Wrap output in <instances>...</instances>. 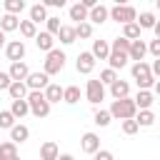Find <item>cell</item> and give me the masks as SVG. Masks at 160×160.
Masks as SVG:
<instances>
[{
    "instance_id": "cell-1",
    "label": "cell",
    "mask_w": 160,
    "mask_h": 160,
    "mask_svg": "<svg viewBox=\"0 0 160 160\" xmlns=\"http://www.w3.org/2000/svg\"><path fill=\"white\" fill-rule=\"evenodd\" d=\"M108 112L112 118H118V120H135L138 108H135V100L132 98H122V100H112V105H110Z\"/></svg>"
},
{
    "instance_id": "cell-2",
    "label": "cell",
    "mask_w": 160,
    "mask_h": 160,
    "mask_svg": "<svg viewBox=\"0 0 160 160\" xmlns=\"http://www.w3.org/2000/svg\"><path fill=\"white\" fill-rule=\"evenodd\" d=\"M25 100H28V105H30V112H32L35 118H48V115H50V102L45 100V95H42V92H38V90H30Z\"/></svg>"
},
{
    "instance_id": "cell-3",
    "label": "cell",
    "mask_w": 160,
    "mask_h": 160,
    "mask_svg": "<svg viewBox=\"0 0 160 160\" xmlns=\"http://www.w3.org/2000/svg\"><path fill=\"white\" fill-rule=\"evenodd\" d=\"M132 78H135V82H138L140 90H150V88L155 85V78H152L148 62H135V65H132Z\"/></svg>"
},
{
    "instance_id": "cell-4",
    "label": "cell",
    "mask_w": 160,
    "mask_h": 160,
    "mask_svg": "<svg viewBox=\"0 0 160 160\" xmlns=\"http://www.w3.org/2000/svg\"><path fill=\"white\" fill-rule=\"evenodd\" d=\"M110 18L115 20V22H122V25H128V22H138V12H135V8L132 5H112L110 8Z\"/></svg>"
},
{
    "instance_id": "cell-5",
    "label": "cell",
    "mask_w": 160,
    "mask_h": 160,
    "mask_svg": "<svg viewBox=\"0 0 160 160\" xmlns=\"http://www.w3.org/2000/svg\"><path fill=\"white\" fill-rule=\"evenodd\" d=\"M62 68H65V52L52 48V50L48 52V58H45V70H42V72L50 78V75H58Z\"/></svg>"
},
{
    "instance_id": "cell-6",
    "label": "cell",
    "mask_w": 160,
    "mask_h": 160,
    "mask_svg": "<svg viewBox=\"0 0 160 160\" xmlns=\"http://www.w3.org/2000/svg\"><path fill=\"white\" fill-rule=\"evenodd\" d=\"M85 95H88V102L98 105V102L105 100V85H102L100 80H88V85H85Z\"/></svg>"
},
{
    "instance_id": "cell-7",
    "label": "cell",
    "mask_w": 160,
    "mask_h": 160,
    "mask_svg": "<svg viewBox=\"0 0 160 160\" xmlns=\"http://www.w3.org/2000/svg\"><path fill=\"white\" fill-rule=\"evenodd\" d=\"M5 55H8L10 62H22V58H25V42H22V40L8 42V45H5Z\"/></svg>"
},
{
    "instance_id": "cell-8",
    "label": "cell",
    "mask_w": 160,
    "mask_h": 160,
    "mask_svg": "<svg viewBox=\"0 0 160 160\" xmlns=\"http://www.w3.org/2000/svg\"><path fill=\"white\" fill-rule=\"evenodd\" d=\"M25 85H28V90H38V92H42V90L50 85V78H48L45 72H30L28 80H25Z\"/></svg>"
},
{
    "instance_id": "cell-9",
    "label": "cell",
    "mask_w": 160,
    "mask_h": 160,
    "mask_svg": "<svg viewBox=\"0 0 160 160\" xmlns=\"http://www.w3.org/2000/svg\"><path fill=\"white\" fill-rule=\"evenodd\" d=\"M80 148H82V152L95 155V152L100 150V138H98L95 132H85V135L80 138Z\"/></svg>"
},
{
    "instance_id": "cell-10",
    "label": "cell",
    "mask_w": 160,
    "mask_h": 160,
    "mask_svg": "<svg viewBox=\"0 0 160 160\" xmlns=\"http://www.w3.org/2000/svg\"><path fill=\"white\" fill-rule=\"evenodd\" d=\"M75 68H78V72H82V75H90V72L95 70V58H92V52H80V55H78V62H75Z\"/></svg>"
},
{
    "instance_id": "cell-11",
    "label": "cell",
    "mask_w": 160,
    "mask_h": 160,
    "mask_svg": "<svg viewBox=\"0 0 160 160\" xmlns=\"http://www.w3.org/2000/svg\"><path fill=\"white\" fill-rule=\"evenodd\" d=\"M8 75H10V80H12V82H25V80H28V75H30V70H28V65H25V62H12V65H10V70H8Z\"/></svg>"
},
{
    "instance_id": "cell-12",
    "label": "cell",
    "mask_w": 160,
    "mask_h": 160,
    "mask_svg": "<svg viewBox=\"0 0 160 160\" xmlns=\"http://www.w3.org/2000/svg\"><path fill=\"white\" fill-rule=\"evenodd\" d=\"M145 52H148V45H145L142 40H132V42H130V50H128V60H135V62H142V58H145Z\"/></svg>"
},
{
    "instance_id": "cell-13",
    "label": "cell",
    "mask_w": 160,
    "mask_h": 160,
    "mask_svg": "<svg viewBox=\"0 0 160 160\" xmlns=\"http://www.w3.org/2000/svg\"><path fill=\"white\" fill-rule=\"evenodd\" d=\"M132 100H135V108H138V110H150V105L155 102V95H152L150 90H138V95H135Z\"/></svg>"
},
{
    "instance_id": "cell-14",
    "label": "cell",
    "mask_w": 160,
    "mask_h": 160,
    "mask_svg": "<svg viewBox=\"0 0 160 160\" xmlns=\"http://www.w3.org/2000/svg\"><path fill=\"white\" fill-rule=\"evenodd\" d=\"M108 18H110V10H108L105 5H95V8L88 12V20H90V22H95V25H102Z\"/></svg>"
},
{
    "instance_id": "cell-15",
    "label": "cell",
    "mask_w": 160,
    "mask_h": 160,
    "mask_svg": "<svg viewBox=\"0 0 160 160\" xmlns=\"http://www.w3.org/2000/svg\"><path fill=\"white\" fill-rule=\"evenodd\" d=\"M92 58L95 60H108V55H110V42L108 40H92Z\"/></svg>"
},
{
    "instance_id": "cell-16",
    "label": "cell",
    "mask_w": 160,
    "mask_h": 160,
    "mask_svg": "<svg viewBox=\"0 0 160 160\" xmlns=\"http://www.w3.org/2000/svg\"><path fill=\"white\" fill-rule=\"evenodd\" d=\"M35 45H38L40 50H45V52H50V50H52V45H55V35H50L48 30H42V32H38V35H35Z\"/></svg>"
},
{
    "instance_id": "cell-17",
    "label": "cell",
    "mask_w": 160,
    "mask_h": 160,
    "mask_svg": "<svg viewBox=\"0 0 160 160\" xmlns=\"http://www.w3.org/2000/svg\"><path fill=\"white\" fill-rule=\"evenodd\" d=\"M128 92H130V85H128V80H115L112 85H110V95L115 98V100H122V98H128Z\"/></svg>"
},
{
    "instance_id": "cell-18",
    "label": "cell",
    "mask_w": 160,
    "mask_h": 160,
    "mask_svg": "<svg viewBox=\"0 0 160 160\" xmlns=\"http://www.w3.org/2000/svg\"><path fill=\"white\" fill-rule=\"evenodd\" d=\"M0 160H20V155H18V145H15L12 140L0 142Z\"/></svg>"
},
{
    "instance_id": "cell-19",
    "label": "cell",
    "mask_w": 160,
    "mask_h": 160,
    "mask_svg": "<svg viewBox=\"0 0 160 160\" xmlns=\"http://www.w3.org/2000/svg\"><path fill=\"white\" fill-rule=\"evenodd\" d=\"M58 155H60V150H58V145L52 140L40 145V160H58Z\"/></svg>"
},
{
    "instance_id": "cell-20",
    "label": "cell",
    "mask_w": 160,
    "mask_h": 160,
    "mask_svg": "<svg viewBox=\"0 0 160 160\" xmlns=\"http://www.w3.org/2000/svg\"><path fill=\"white\" fill-rule=\"evenodd\" d=\"M18 28H20V18H18V15H8V12H5V15L0 18V30H2V32H12V30H18Z\"/></svg>"
},
{
    "instance_id": "cell-21",
    "label": "cell",
    "mask_w": 160,
    "mask_h": 160,
    "mask_svg": "<svg viewBox=\"0 0 160 160\" xmlns=\"http://www.w3.org/2000/svg\"><path fill=\"white\" fill-rule=\"evenodd\" d=\"M42 95H45V100L52 105V102H60L62 100V88L60 85H55V82H50L45 90H42Z\"/></svg>"
},
{
    "instance_id": "cell-22",
    "label": "cell",
    "mask_w": 160,
    "mask_h": 160,
    "mask_svg": "<svg viewBox=\"0 0 160 160\" xmlns=\"http://www.w3.org/2000/svg\"><path fill=\"white\" fill-rule=\"evenodd\" d=\"M28 138H30V130H28L25 125H18V122H15V125L10 128V140H12L15 145H18V142H25Z\"/></svg>"
},
{
    "instance_id": "cell-23",
    "label": "cell",
    "mask_w": 160,
    "mask_h": 160,
    "mask_svg": "<svg viewBox=\"0 0 160 160\" xmlns=\"http://www.w3.org/2000/svg\"><path fill=\"white\" fill-rule=\"evenodd\" d=\"M8 92H10V98H12V100H25L30 90H28V85H25V82H10Z\"/></svg>"
},
{
    "instance_id": "cell-24",
    "label": "cell",
    "mask_w": 160,
    "mask_h": 160,
    "mask_svg": "<svg viewBox=\"0 0 160 160\" xmlns=\"http://www.w3.org/2000/svg\"><path fill=\"white\" fill-rule=\"evenodd\" d=\"M42 20H48V8L42 5V2H38V5H32L30 8V22H42Z\"/></svg>"
},
{
    "instance_id": "cell-25",
    "label": "cell",
    "mask_w": 160,
    "mask_h": 160,
    "mask_svg": "<svg viewBox=\"0 0 160 160\" xmlns=\"http://www.w3.org/2000/svg\"><path fill=\"white\" fill-rule=\"evenodd\" d=\"M10 112H12V118L18 120V118H25L28 112H30V105H28V100H12V105H10Z\"/></svg>"
},
{
    "instance_id": "cell-26",
    "label": "cell",
    "mask_w": 160,
    "mask_h": 160,
    "mask_svg": "<svg viewBox=\"0 0 160 160\" xmlns=\"http://www.w3.org/2000/svg\"><path fill=\"white\" fill-rule=\"evenodd\" d=\"M58 38H60V42H62V45H70V42H75V40H78V35H75V28H72V25H62V28H60V32H58Z\"/></svg>"
},
{
    "instance_id": "cell-27",
    "label": "cell",
    "mask_w": 160,
    "mask_h": 160,
    "mask_svg": "<svg viewBox=\"0 0 160 160\" xmlns=\"http://www.w3.org/2000/svg\"><path fill=\"white\" fill-rule=\"evenodd\" d=\"M135 122H138L140 128H150V125L155 122V112H152V110H138Z\"/></svg>"
},
{
    "instance_id": "cell-28",
    "label": "cell",
    "mask_w": 160,
    "mask_h": 160,
    "mask_svg": "<svg viewBox=\"0 0 160 160\" xmlns=\"http://www.w3.org/2000/svg\"><path fill=\"white\" fill-rule=\"evenodd\" d=\"M88 12H90V10H85V8L80 5V2H75V5H70V20H78V25L88 20Z\"/></svg>"
},
{
    "instance_id": "cell-29",
    "label": "cell",
    "mask_w": 160,
    "mask_h": 160,
    "mask_svg": "<svg viewBox=\"0 0 160 160\" xmlns=\"http://www.w3.org/2000/svg\"><path fill=\"white\" fill-rule=\"evenodd\" d=\"M108 62H110V70H120V68L128 65V55H122V52H110V55H108Z\"/></svg>"
},
{
    "instance_id": "cell-30",
    "label": "cell",
    "mask_w": 160,
    "mask_h": 160,
    "mask_svg": "<svg viewBox=\"0 0 160 160\" xmlns=\"http://www.w3.org/2000/svg\"><path fill=\"white\" fill-rule=\"evenodd\" d=\"M122 38L125 40H140V28H138V22H128V25H122Z\"/></svg>"
},
{
    "instance_id": "cell-31",
    "label": "cell",
    "mask_w": 160,
    "mask_h": 160,
    "mask_svg": "<svg viewBox=\"0 0 160 160\" xmlns=\"http://www.w3.org/2000/svg\"><path fill=\"white\" fill-rule=\"evenodd\" d=\"M62 100H65V102H70V105H75V102L80 100V88H78V85L62 88Z\"/></svg>"
},
{
    "instance_id": "cell-32",
    "label": "cell",
    "mask_w": 160,
    "mask_h": 160,
    "mask_svg": "<svg viewBox=\"0 0 160 160\" xmlns=\"http://www.w3.org/2000/svg\"><path fill=\"white\" fill-rule=\"evenodd\" d=\"M20 35L22 38H32L35 40V35H38V28H35V22H30V20H20Z\"/></svg>"
},
{
    "instance_id": "cell-33",
    "label": "cell",
    "mask_w": 160,
    "mask_h": 160,
    "mask_svg": "<svg viewBox=\"0 0 160 160\" xmlns=\"http://www.w3.org/2000/svg\"><path fill=\"white\" fill-rule=\"evenodd\" d=\"M128 50H130V40H125V38H115V40L110 42V52H122V55H128Z\"/></svg>"
},
{
    "instance_id": "cell-34",
    "label": "cell",
    "mask_w": 160,
    "mask_h": 160,
    "mask_svg": "<svg viewBox=\"0 0 160 160\" xmlns=\"http://www.w3.org/2000/svg\"><path fill=\"white\" fill-rule=\"evenodd\" d=\"M25 10V2L22 0H5V12L8 15H20Z\"/></svg>"
},
{
    "instance_id": "cell-35",
    "label": "cell",
    "mask_w": 160,
    "mask_h": 160,
    "mask_svg": "<svg viewBox=\"0 0 160 160\" xmlns=\"http://www.w3.org/2000/svg\"><path fill=\"white\" fill-rule=\"evenodd\" d=\"M15 125V118L10 110H0V130H10Z\"/></svg>"
},
{
    "instance_id": "cell-36",
    "label": "cell",
    "mask_w": 160,
    "mask_h": 160,
    "mask_svg": "<svg viewBox=\"0 0 160 160\" xmlns=\"http://www.w3.org/2000/svg\"><path fill=\"white\" fill-rule=\"evenodd\" d=\"M155 15L152 12H140V20H138V28L142 30V28H155Z\"/></svg>"
},
{
    "instance_id": "cell-37",
    "label": "cell",
    "mask_w": 160,
    "mask_h": 160,
    "mask_svg": "<svg viewBox=\"0 0 160 160\" xmlns=\"http://www.w3.org/2000/svg\"><path fill=\"white\" fill-rule=\"evenodd\" d=\"M110 120H112V115H110L108 110H98V112H95V125H98V128H108Z\"/></svg>"
},
{
    "instance_id": "cell-38",
    "label": "cell",
    "mask_w": 160,
    "mask_h": 160,
    "mask_svg": "<svg viewBox=\"0 0 160 160\" xmlns=\"http://www.w3.org/2000/svg\"><path fill=\"white\" fill-rule=\"evenodd\" d=\"M98 80H100L102 85H112V82L118 80V72H115V70H110V68H105V70L100 72V78H98Z\"/></svg>"
},
{
    "instance_id": "cell-39",
    "label": "cell",
    "mask_w": 160,
    "mask_h": 160,
    "mask_svg": "<svg viewBox=\"0 0 160 160\" xmlns=\"http://www.w3.org/2000/svg\"><path fill=\"white\" fill-rule=\"evenodd\" d=\"M75 35H78V38H90V35H92V25H90V22L75 25Z\"/></svg>"
},
{
    "instance_id": "cell-40",
    "label": "cell",
    "mask_w": 160,
    "mask_h": 160,
    "mask_svg": "<svg viewBox=\"0 0 160 160\" xmlns=\"http://www.w3.org/2000/svg\"><path fill=\"white\" fill-rule=\"evenodd\" d=\"M45 22H48V32H50V35H58L60 28H62V25H60V18H48Z\"/></svg>"
},
{
    "instance_id": "cell-41",
    "label": "cell",
    "mask_w": 160,
    "mask_h": 160,
    "mask_svg": "<svg viewBox=\"0 0 160 160\" xmlns=\"http://www.w3.org/2000/svg\"><path fill=\"white\" fill-rule=\"evenodd\" d=\"M138 130H140V125H138L135 120H122V132H125V135H135Z\"/></svg>"
},
{
    "instance_id": "cell-42",
    "label": "cell",
    "mask_w": 160,
    "mask_h": 160,
    "mask_svg": "<svg viewBox=\"0 0 160 160\" xmlns=\"http://www.w3.org/2000/svg\"><path fill=\"white\" fill-rule=\"evenodd\" d=\"M148 50H150V52L155 55V60H158V58H160V40H158V38H155V40H150V45H148Z\"/></svg>"
},
{
    "instance_id": "cell-43",
    "label": "cell",
    "mask_w": 160,
    "mask_h": 160,
    "mask_svg": "<svg viewBox=\"0 0 160 160\" xmlns=\"http://www.w3.org/2000/svg\"><path fill=\"white\" fill-rule=\"evenodd\" d=\"M10 82H12V80H10V75L0 70V90H8V88H10Z\"/></svg>"
},
{
    "instance_id": "cell-44",
    "label": "cell",
    "mask_w": 160,
    "mask_h": 160,
    "mask_svg": "<svg viewBox=\"0 0 160 160\" xmlns=\"http://www.w3.org/2000/svg\"><path fill=\"white\" fill-rule=\"evenodd\" d=\"M95 160H115V155L110 150H98L95 152Z\"/></svg>"
},
{
    "instance_id": "cell-45",
    "label": "cell",
    "mask_w": 160,
    "mask_h": 160,
    "mask_svg": "<svg viewBox=\"0 0 160 160\" xmlns=\"http://www.w3.org/2000/svg\"><path fill=\"white\" fill-rule=\"evenodd\" d=\"M45 8H65V0H45Z\"/></svg>"
},
{
    "instance_id": "cell-46",
    "label": "cell",
    "mask_w": 160,
    "mask_h": 160,
    "mask_svg": "<svg viewBox=\"0 0 160 160\" xmlns=\"http://www.w3.org/2000/svg\"><path fill=\"white\" fill-rule=\"evenodd\" d=\"M150 72H152V78H160V58L150 65Z\"/></svg>"
},
{
    "instance_id": "cell-47",
    "label": "cell",
    "mask_w": 160,
    "mask_h": 160,
    "mask_svg": "<svg viewBox=\"0 0 160 160\" xmlns=\"http://www.w3.org/2000/svg\"><path fill=\"white\" fill-rule=\"evenodd\" d=\"M58 160H75V158H72L70 152H65V155H58Z\"/></svg>"
},
{
    "instance_id": "cell-48",
    "label": "cell",
    "mask_w": 160,
    "mask_h": 160,
    "mask_svg": "<svg viewBox=\"0 0 160 160\" xmlns=\"http://www.w3.org/2000/svg\"><path fill=\"white\" fill-rule=\"evenodd\" d=\"M152 30H155V38H158V40H160V20H158V22H155V28H152Z\"/></svg>"
},
{
    "instance_id": "cell-49",
    "label": "cell",
    "mask_w": 160,
    "mask_h": 160,
    "mask_svg": "<svg viewBox=\"0 0 160 160\" xmlns=\"http://www.w3.org/2000/svg\"><path fill=\"white\" fill-rule=\"evenodd\" d=\"M152 88H155V95H160V80H155V85H152Z\"/></svg>"
},
{
    "instance_id": "cell-50",
    "label": "cell",
    "mask_w": 160,
    "mask_h": 160,
    "mask_svg": "<svg viewBox=\"0 0 160 160\" xmlns=\"http://www.w3.org/2000/svg\"><path fill=\"white\" fill-rule=\"evenodd\" d=\"M2 45H5V32L0 30V50H2Z\"/></svg>"
},
{
    "instance_id": "cell-51",
    "label": "cell",
    "mask_w": 160,
    "mask_h": 160,
    "mask_svg": "<svg viewBox=\"0 0 160 160\" xmlns=\"http://www.w3.org/2000/svg\"><path fill=\"white\" fill-rule=\"evenodd\" d=\"M158 10H160V0H158Z\"/></svg>"
}]
</instances>
